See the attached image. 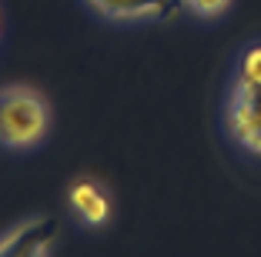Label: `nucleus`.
<instances>
[{"label":"nucleus","mask_w":261,"mask_h":257,"mask_svg":"<svg viewBox=\"0 0 261 257\" xmlns=\"http://www.w3.org/2000/svg\"><path fill=\"white\" fill-rule=\"evenodd\" d=\"M67 207L77 217V224L94 227V231L111 224V217H114V197H111L108 184L87 174L74 177L67 184Z\"/></svg>","instance_id":"20e7f679"},{"label":"nucleus","mask_w":261,"mask_h":257,"mask_svg":"<svg viewBox=\"0 0 261 257\" xmlns=\"http://www.w3.org/2000/svg\"><path fill=\"white\" fill-rule=\"evenodd\" d=\"M231 4L234 0H181V10L198 17V20H218L231 10Z\"/></svg>","instance_id":"423d86ee"},{"label":"nucleus","mask_w":261,"mask_h":257,"mask_svg":"<svg viewBox=\"0 0 261 257\" xmlns=\"http://www.w3.org/2000/svg\"><path fill=\"white\" fill-rule=\"evenodd\" d=\"M57 241V220L40 214L0 234V257H50Z\"/></svg>","instance_id":"39448f33"},{"label":"nucleus","mask_w":261,"mask_h":257,"mask_svg":"<svg viewBox=\"0 0 261 257\" xmlns=\"http://www.w3.org/2000/svg\"><path fill=\"white\" fill-rule=\"evenodd\" d=\"M221 127L241 154L261 160V40L241 47L228 74Z\"/></svg>","instance_id":"f257e3e1"},{"label":"nucleus","mask_w":261,"mask_h":257,"mask_svg":"<svg viewBox=\"0 0 261 257\" xmlns=\"http://www.w3.org/2000/svg\"><path fill=\"white\" fill-rule=\"evenodd\" d=\"M84 4L100 20L117 27H154L185 14L181 0H84Z\"/></svg>","instance_id":"7ed1b4c3"},{"label":"nucleus","mask_w":261,"mask_h":257,"mask_svg":"<svg viewBox=\"0 0 261 257\" xmlns=\"http://www.w3.org/2000/svg\"><path fill=\"white\" fill-rule=\"evenodd\" d=\"M0 37H4V7H0Z\"/></svg>","instance_id":"0eeeda50"},{"label":"nucleus","mask_w":261,"mask_h":257,"mask_svg":"<svg viewBox=\"0 0 261 257\" xmlns=\"http://www.w3.org/2000/svg\"><path fill=\"white\" fill-rule=\"evenodd\" d=\"M50 104L37 87L4 83L0 87V147L4 151H34L50 134Z\"/></svg>","instance_id":"f03ea898"}]
</instances>
